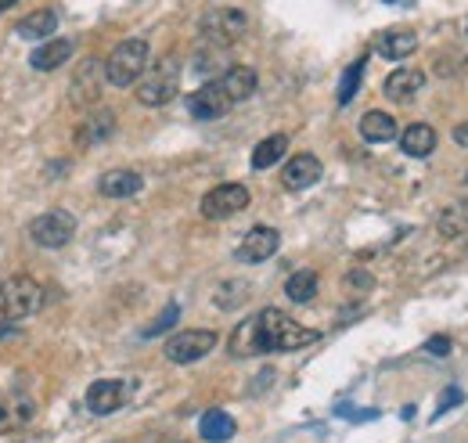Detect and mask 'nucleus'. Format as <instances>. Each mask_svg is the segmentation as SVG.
Listing matches in <instances>:
<instances>
[{
    "label": "nucleus",
    "instance_id": "nucleus-1",
    "mask_svg": "<svg viewBox=\"0 0 468 443\" xmlns=\"http://www.w3.org/2000/svg\"><path fill=\"white\" fill-rule=\"evenodd\" d=\"M317 339H321V332L296 324L277 307H267V310H259L256 317H249L234 328L231 353L234 357H256V353H296V349L314 346Z\"/></svg>",
    "mask_w": 468,
    "mask_h": 443
},
{
    "label": "nucleus",
    "instance_id": "nucleus-2",
    "mask_svg": "<svg viewBox=\"0 0 468 443\" xmlns=\"http://www.w3.org/2000/svg\"><path fill=\"white\" fill-rule=\"evenodd\" d=\"M177 86H180V58H177V54H162V58H155V62L141 72L137 102L148 105V109H159V105L173 102Z\"/></svg>",
    "mask_w": 468,
    "mask_h": 443
},
{
    "label": "nucleus",
    "instance_id": "nucleus-3",
    "mask_svg": "<svg viewBox=\"0 0 468 443\" xmlns=\"http://www.w3.org/2000/svg\"><path fill=\"white\" fill-rule=\"evenodd\" d=\"M40 307H44V289L33 278L15 275L0 282V321H26Z\"/></svg>",
    "mask_w": 468,
    "mask_h": 443
},
{
    "label": "nucleus",
    "instance_id": "nucleus-4",
    "mask_svg": "<svg viewBox=\"0 0 468 443\" xmlns=\"http://www.w3.org/2000/svg\"><path fill=\"white\" fill-rule=\"evenodd\" d=\"M148 69V40L134 37L112 47V54L105 58V79L112 86H130L141 79V72Z\"/></svg>",
    "mask_w": 468,
    "mask_h": 443
},
{
    "label": "nucleus",
    "instance_id": "nucleus-5",
    "mask_svg": "<svg viewBox=\"0 0 468 443\" xmlns=\"http://www.w3.org/2000/svg\"><path fill=\"white\" fill-rule=\"evenodd\" d=\"M245 29H249V19H245V12H234V8H217V12H209L206 19H202V26H199V37H202V44L206 47H231V44H238L242 37H245Z\"/></svg>",
    "mask_w": 468,
    "mask_h": 443
},
{
    "label": "nucleus",
    "instance_id": "nucleus-6",
    "mask_svg": "<svg viewBox=\"0 0 468 443\" xmlns=\"http://www.w3.org/2000/svg\"><path fill=\"white\" fill-rule=\"evenodd\" d=\"M217 342L220 339L209 328H187V332L169 335L166 346H162V353H166V361H173V365H195V361L206 357V353H213Z\"/></svg>",
    "mask_w": 468,
    "mask_h": 443
},
{
    "label": "nucleus",
    "instance_id": "nucleus-7",
    "mask_svg": "<svg viewBox=\"0 0 468 443\" xmlns=\"http://www.w3.org/2000/svg\"><path fill=\"white\" fill-rule=\"evenodd\" d=\"M72 234H76V220L65 209H47L37 220H29V238L40 249H62L72 242Z\"/></svg>",
    "mask_w": 468,
    "mask_h": 443
},
{
    "label": "nucleus",
    "instance_id": "nucleus-8",
    "mask_svg": "<svg viewBox=\"0 0 468 443\" xmlns=\"http://www.w3.org/2000/svg\"><path fill=\"white\" fill-rule=\"evenodd\" d=\"M249 202H252V195H249L245 185H217V188L202 199V217H206V220H227V217L249 209Z\"/></svg>",
    "mask_w": 468,
    "mask_h": 443
},
{
    "label": "nucleus",
    "instance_id": "nucleus-9",
    "mask_svg": "<svg viewBox=\"0 0 468 443\" xmlns=\"http://www.w3.org/2000/svg\"><path fill=\"white\" fill-rule=\"evenodd\" d=\"M127 397H130V382H123V379H98V382H90V390H86V407H90V414H112V411H119L127 404Z\"/></svg>",
    "mask_w": 468,
    "mask_h": 443
},
{
    "label": "nucleus",
    "instance_id": "nucleus-10",
    "mask_svg": "<svg viewBox=\"0 0 468 443\" xmlns=\"http://www.w3.org/2000/svg\"><path fill=\"white\" fill-rule=\"evenodd\" d=\"M231 98L224 94V86L213 79V83H206V86H199V91L187 98V112H192L195 119H224L227 112H231Z\"/></svg>",
    "mask_w": 468,
    "mask_h": 443
},
{
    "label": "nucleus",
    "instance_id": "nucleus-11",
    "mask_svg": "<svg viewBox=\"0 0 468 443\" xmlns=\"http://www.w3.org/2000/svg\"><path fill=\"white\" fill-rule=\"evenodd\" d=\"M277 245H281V234H277L274 227L259 224V227H252V231L238 242L234 256H238L242 263H263V259H270V256L277 252Z\"/></svg>",
    "mask_w": 468,
    "mask_h": 443
},
{
    "label": "nucleus",
    "instance_id": "nucleus-12",
    "mask_svg": "<svg viewBox=\"0 0 468 443\" xmlns=\"http://www.w3.org/2000/svg\"><path fill=\"white\" fill-rule=\"evenodd\" d=\"M321 173H324L321 159L303 152V155H292L285 162V169H281V185H285L289 192H303V188H314L321 181Z\"/></svg>",
    "mask_w": 468,
    "mask_h": 443
},
{
    "label": "nucleus",
    "instance_id": "nucleus-13",
    "mask_svg": "<svg viewBox=\"0 0 468 443\" xmlns=\"http://www.w3.org/2000/svg\"><path fill=\"white\" fill-rule=\"evenodd\" d=\"M422 86H425V72H418V69H397V72H390L386 76V83H382V94L390 98V102H415L418 94H422Z\"/></svg>",
    "mask_w": 468,
    "mask_h": 443
},
{
    "label": "nucleus",
    "instance_id": "nucleus-14",
    "mask_svg": "<svg viewBox=\"0 0 468 443\" xmlns=\"http://www.w3.org/2000/svg\"><path fill=\"white\" fill-rule=\"evenodd\" d=\"M217 83L224 86V94H227L234 105H238V102H249V98L256 94V86H259L256 69H249V65H231Z\"/></svg>",
    "mask_w": 468,
    "mask_h": 443
},
{
    "label": "nucleus",
    "instance_id": "nucleus-15",
    "mask_svg": "<svg viewBox=\"0 0 468 443\" xmlns=\"http://www.w3.org/2000/svg\"><path fill=\"white\" fill-rule=\"evenodd\" d=\"M102 83H105V65L94 62V58L83 62L79 72H76V91H72V98H76L79 105L98 102V98H102Z\"/></svg>",
    "mask_w": 468,
    "mask_h": 443
},
{
    "label": "nucleus",
    "instance_id": "nucleus-16",
    "mask_svg": "<svg viewBox=\"0 0 468 443\" xmlns=\"http://www.w3.org/2000/svg\"><path fill=\"white\" fill-rule=\"evenodd\" d=\"M141 188H144V181H141V173H134V169H109V173H102V181H98V192L105 199H130Z\"/></svg>",
    "mask_w": 468,
    "mask_h": 443
},
{
    "label": "nucleus",
    "instance_id": "nucleus-17",
    "mask_svg": "<svg viewBox=\"0 0 468 443\" xmlns=\"http://www.w3.org/2000/svg\"><path fill=\"white\" fill-rule=\"evenodd\" d=\"M415 47H418V37L411 29H382L379 37H374V51H379L382 58H390V62H400V58L415 54Z\"/></svg>",
    "mask_w": 468,
    "mask_h": 443
},
{
    "label": "nucleus",
    "instance_id": "nucleus-18",
    "mask_svg": "<svg viewBox=\"0 0 468 443\" xmlns=\"http://www.w3.org/2000/svg\"><path fill=\"white\" fill-rule=\"evenodd\" d=\"M360 137L371 141V144H386V141L397 137V119L382 109H371V112L360 116Z\"/></svg>",
    "mask_w": 468,
    "mask_h": 443
},
{
    "label": "nucleus",
    "instance_id": "nucleus-19",
    "mask_svg": "<svg viewBox=\"0 0 468 443\" xmlns=\"http://www.w3.org/2000/svg\"><path fill=\"white\" fill-rule=\"evenodd\" d=\"M400 148H404V155H411V159H425V155H432V148H436V130H432L429 123H411V127L400 134Z\"/></svg>",
    "mask_w": 468,
    "mask_h": 443
},
{
    "label": "nucleus",
    "instance_id": "nucleus-20",
    "mask_svg": "<svg viewBox=\"0 0 468 443\" xmlns=\"http://www.w3.org/2000/svg\"><path fill=\"white\" fill-rule=\"evenodd\" d=\"M72 58V40H47L44 47H37L33 51V69H40V72H51V69H62L65 62Z\"/></svg>",
    "mask_w": 468,
    "mask_h": 443
},
{
    "label": "nucleus",
    "instance_id": "nucleus-21",
    "mask_svg": "<svg viewBox=\"0 0 468 443\" xmlns=\"http://www.w3.org/2000/svg\"><path fill=\"white\" fill-rule=\"evenodd\" d=\"M199 432H202V439H209V443H227L234 432H238V425H234V418L227 414V411H206L202 414V422H199Z\"/></svg>",
    "mask_w": 468,
    "mask_h": 443
},
{
    "label": "nucleus",
    "instance_id": "nucleus-22",
    "mask_svg": "<svg viewBox=\"0 0 468 443\" xmlns=\"http://www.w3.org/2000/svg\"><path fill=\"white\" fill-rule=\"evenodd\" d=\"M112 130H116V116L109 109L90 112L79 127V144H102L105 137H112Z\"/></svg>",
    "mask_w": 468,
    "mask_h": 443
},
{
    "label": "nucleus",
    "instance_id": "nucleus-23",
    "mask_svg": "<svg viewBox=\"0 0 468 443\" xmlns=\"http://www.w3.org/2000/svg\"><path fill=\"white\" fill-rule=\"evenodd\" d=\"M54 29H58V15L51 8H40L19 22V37H26V40H51Z\"/></svg>",
    "mask_w": 468,
    "mask_h": 443
},
{
    "label": "nucleus",
    "instance_id": "nucleus-24",
    "mask_svg": "<svg viewBox=\"0 0 468 443\" xmlns=\"http://www.w3.org/2000/svg\"><path fill=\"white\" fill-rule=\"evenodd\" d=\"M285 152H289V137L285 134H274V137L259 141L256 152H252V169H270Z\"/></svg>",
    "mask_w": 468,
    "mask_h": 443
},
{
    "label": "nucleus",
    "instance_id": "nucleus-25",
    "mask_svg": "<svg viewBox=\"0 0 468 443\" xmlns=\"http://www.w3.org/2000/svg\"><path fill=\"white\" fill-rule=\"evenodd\" d=\"M285 296L292 303H310L317 296V275L314 271H296L289 282H285Z\"/></svg>",
    "mask_w": 468,
    "mask_h": 443
},
{
    "label": "nucleus",
    "instance_id": "nucleus-26",
    "mask_svg": "<svg viewBox=\"0 0 468 443\" xmlns=\"http://www.w3.org/2000/svg\"><path fill=\"white\" fill-rule=\"evenodd\" d=\"M364 69H367V58H357V62L346 65V72H342V79H339V105H349V102H353V94L360 91Z\"/></svg>",
    "mask_w": 468,
    "mask_h": 443
},
{
    "label": "nucleus",
    "instance_id": "nucleus-27",
    "mask_svg": "<svg viewBox=\"0 0 468 443\" xmlns=\"http://www.w3.org/2000/svg\"><path fill=\"white\" fill-rule=\"evenodd\" d=\"M29 414H33V404H29V400H8V397H0V432L22 425Z\"/></svg>",
    "mask_w": 468,
    "mask_h": 443
},
{
    "label": "nucleus",
    "instance_id": "nucleus-28",
    "mask_svg": "<svg viewBox=\"0 0 468 443\" xmlns=\"http://www.w3.org/2000/svg\"><path fill=\"white\" fill-rule=\"evenodd\" d=\"M439 234L454 238V234H468V206H454L439 217Z\"/></svg>",
    "mask_w": 468,
    "mask_h": 443
},
{
    "label": "nucleus",
    "instance_id": "nucleus-29",
    "mask_svg": "<svg viewBox=\"0 0 468 443\" xmlns=\"http://www.w3.org/2000/svg\"><path fill=\"white\" fill-rule=\"evenodd\" d=\"M249 299V285L245 282H224L220 289H217V303L224 307V310H234L238 303H245Z\"/></svg>",
    "mask_w": 468,
    "mask_h": 443
},
{
    "label": "nucleus",
    "instance_id": "nucleus-30",
    "mask_svg": "<svg viewBox=\"0 0 468 443\" xmlns=\"http://www.w3.org/2000/svg\"><path fill=\"white\" fill-rule=\"evenodd\" d=\"M177 317H180V307H177V303H169V307H166V310L159 314V321L144 328V335L152 339V335H159V332H166V328H173V324H177Z\"/></svg>",
    "mask_w": 468,
    "mask_h": 443
},
{
    "label": "nucleus",
    "instance_id": "nucleus-31",
    "mask_svg": "<svg viewBox=\"0 0 468 443\" xmlns=\"http://www.w3.org/2000/svg\"><path fill=\"white\" fill-rule=\"evenodd\" d=\"M461 400H464V393H461L457 386H447V390L439 393V404H436V414H447V411H450V407H457Z\"/></svg>",
    "mask_w": 468,
    "mask_h": 443
},
{
    "label": "nucleus",
    "instance_id": "nucleus-32",
    "mask_svg": "<svg viewBox=\"0 0 468 443\" xmlns=\"http://www.w3.org/2000/svg\"><path fill=\"white\" fill-rule=\"evenodd\" d=\"M346 285L357 289V292H367V289H374V278H371L367 271H349V275H346Z\"/></svg>",
    "mask_w": 468,
    "mask_h": 443
},
{
    "label": "nucleus",
    "instance_id": "nucleus-33",
    "mask_svg": "<svg viewBox=\"0 0 468 443\" xmlns=\"http://www.w3.org/2000/svg\"><path fill=\"white\" fill-rule=\"evenodd\" d=\"M425 349L432 353V357H447V353H450V335H432L425 342Z\"/></svg>",
    "mask_w": 468,
    "mask_h": 443
},
{
    "label": "nucleus",
    "instance_id": "nucleus-34",
    "mask_svg": "<svg viewBox=\"0 0 468 443\" xmlns=\"http://www.w3.org/2000/svg\"><path fill=\"white\" fill-rule=\"evenodd\" d=\"M454 141H457L461 148H468V123H461V127H454Z\"/></svg>",
    "mask_w": 468,
    "mask_h": 443
},
{
    "label": "nucleus",
    "instance_id": "nucleus-35",
    "mask_svg": "<svg viewBox=\"0 0 468 443\" xmlns=\"http://www.w3.org/2000/svg\"><path fill=\"white\" fill-rule=\"evenodd\" d=\"M15 4V0H0V12H4V8H12Z\"/></svg>",
    "mask_w": 468,
    "mask_h": 443
},
{
    "label": "nucleus",
    "instance_id": "nucleus-36",
    "mask_svg": "<svg viewBox=\"0 0 468 443\" xmlns=\"http://www.w3.org/2000/svg\"><path fill=\"white\" fill-rule=\"evenodd\" d=\"M464 188H468V176H464Z\"/></svg>",
    "mask_w": 468,
    "mask_h": 443
}]
</instances>
